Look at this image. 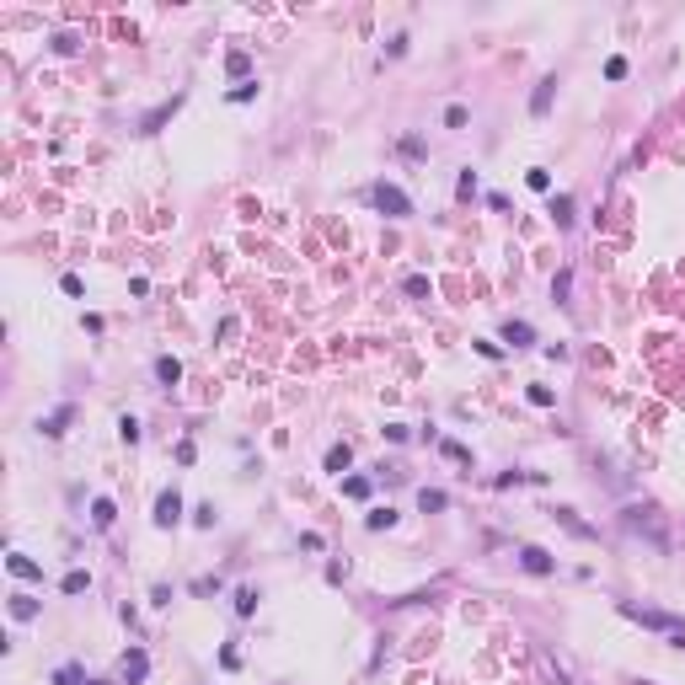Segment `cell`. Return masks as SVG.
<instances>
[{"label": "cell", "instance_id": "cell-1", "mask_svg": "<svg viewBox=\"0 0 685 685\" xmlns=\"http://www.w3.org/2000/svg\"><path fill=\"white\" fill-rule=\"evenodd\" d=\"M621 616H626V621H638V626H648V632H664L674 648H685V621H680V616L648 611V605H632V600H621Z\"/></svg>", "mask_w": 685, "mask_h": 685}, {"label": "cell", "instance_id": "cell-2", "mask_svg": "<svg viewBox=\"0 0 685 685\" xmlns=\"http://www.w3.org/2000/svg\"><path fill=\"white\" fill-rule=\"evenodd\" d=\"M621 525L632 530V536H648L653 546H659V552H669V536H664V525H659V509H642V504H632L621 514Z\"/></svg>", "mask_w": 685, "mask_h": 685}, {"label": "cell", "instance_id": "cell-3", "mask_svg": "<svg viewBox=\"0 0 685 685\" xmlns=\"http://www.w3.org/2000/svg\"><path fill=\"white\" fill-rule=\"evenodd\" d=\"M370 198H375V209H380V215H391V220L412 215V198L397 188V182H375V188H370Z\"/></svg>", "mask_w": 685, "mask_h": 685}, {"label": "cell", "instance_id": "cell-4", "mask_svg": "<svg viewBox=\"0 0 685 685\" xmlns=\"http://www.w3.org/2000/svg\"><path fill=\"white\" fill-rule=\"evenodd\" d=\"M177 519H182V498H177V493L166 487V493L156 498V525H161V530H171Z\"/></svg>", "mask_w": 685, "mask_h": 685}, {"label": "cell", "instance_id": "cell-5", "mask_svg": "<svg viewBox=\"0 0 685 685\" xmlns=\"http://www.w3.org/2000/svg\"><path fill=\"white\" fill-rule=\"evenodd\" d=\"M519 567H525V573H536V578H546V573H552V557H546L541 552V546H519Z\"/></svg>", "mask_w": 685, "mask_h": 685}, {"label": "cell", "instance_id": "cell-6", "mask_svg": "<svg viewBox=\"0 0 685 685\" xmlns=\"http://www.w3.org/2000/svg\"><path fill=\"white\" fill-rule=\"evenodd\" d=\"M552 519H557V525L567 530V536H578V541H594V536H600V530H594V525H584V519H578L573 509H557Z\"/></svg>", "mask_w": 685, "mask_h": 685}, {"label": "cell", "instance_id": "cell-7", "mask_svg": "<svg viewBox=\"0 0 685 685\" xmlns=\"http://www.w3.org/2000/svg\"><path fill=\"white\" fill-rule=\"evenodd\" d=\"M552 91H557V75H546V81L530 91V113H536V118H546V113H552Z\"/></svg>", "mask_w": 685, "mask_h": 685}, {"label": "cell", "instance_id": "cell-8", "mask_svg": "<svg viewBox=\"0 0 685 685\" xmlns=\"http://www.w3.org/2000/svg\"><path fill=\"white\" fill-rule=\"evenodd\" d=\"M70 418H75V407H70V402H64V407H54V412H48L43 423H38V429H43L48 439H60V434H64V423H70Z\"/></svg>", "mask_w": 685, "mask_h": 685}, {"label": "cell", "instance_id": "cell-9", "mask_svg": "<svg viewBox=\"0 0 685 685\" xmlns=\"http://www.w3.org/2000/svg\"><path fill=\"white\" fill-rule=\"evenodd\" d=\"M6 567H11L16 578H27V584H38V578H43V567H38L33 557H22V552H11V557H6Z\"/></svg>", "mask_w": 685, "mask_h": 685}, {"label": "cell", "instance_id": "cell-10", "mask_svg": "<svg viewBox=\"0 0 685 685\" xmlns=\"http://www.w3.org/2000/svg\"><path fill=\"white\" fill-rule=\"evenodd\" d=\"M177 108H182V96H171V102H161V108L150 113V118H145L140 129H145V134H156V129H161V123H166V118H171V113H177Z\"/></svg>", "mask_w": 685, "mask_h": 685}, {"label": "cell", "instance_id": "cell-11", "mask_svg": "<svg viewBox=\"0 0 685 685\" xmlns=\"http://www.w3.org/2000/svg\"><path fill=\"white\" fill-rule=\"evenodd\" d=\"M60 589L64 594H86V589H91V573H86V567H70V573L60 578Z\"/></svg>", "mask_w": 685, "mask_h": 685}, {"label": "cell", "instance_id": "cell-12", "mask_svg": "<svg viewBox=\"0 0 685 685\" xmlns=\"http://www.w3.org/2000/svg\"><path fill=\"white\" fill-rule=\"evenodd\" d=\"M418 509L423 514H439V509H450V498L439 493V487H418Z\"/></svg>", "mask_w": 685, "mask_h": 685}, {"label": "cell", "instance_id": "cell-13", "mask_svg": "<svg viewBox=\"0 0 685 685\" xmlns=\"http://www.w3.org/2000/svg\"><path fill=\"white\" fill-rule=\"evenodd\" d=\"M504 343H514V349H530V343H536L530 322H509V327H504Z\"/></svg>", "mask_w": 685, "mask_h": 685}, {"label": "cell", "instance_id": "cell-14", "mask_svg": "<svg viewBox=\"0 0 685 685\" xmlns=\"http://www.w3.org/2000/svg\"><path fill=\"white\" fill-rule=\"evenodd\" d=\"M145 669H150V659H145V653L134 648L129 659H123V680H129V685H140V680H145Z\"/></svg>", "mask_w": 685, "mask_h": 685}, {"label": "cell", "instance_id": "cell-15", "mask_svg": "<svg viewBox=\"0 0 685 685\" xmlns=\"http://www.w3.org/2000/svg\"><path fill=\"white\" fill-rule=\"evenodd\" d=\"M156 380H161V385H177V380H182V364L171 359V353H161V359H156Z\"/></svg>", "mask_w": 685, "mask_h": 685}, {"label": "cell", "instance_id": "cell-16", "mask_svg": "<svg viewBox=\"0 0 685 685\" xmlns=\"http://www.w3.org/2000/svg\"><path fill=\"white\" fill-rule=\"evenodd\" d=\"M113 519H118V509H113V498H96V504H91V525H96V530H108Z\"/></svg>", "mask_w": 685, "mask_h": 685}, {"label": "cell", "instance_id": "cell-17", "mask_svg": "<svg viewBox=\"0 0 685 685\" xmlns=\"http://www.w3.org/2000/svg\"><path fill=\"white\" fill-rule=\"evenodd\" d=\"M552 220H557V225H573V198H567V193H552Z\"/></svg>", "mask_w": 685, "mask_h": 685}, {"label": "cell", "instance_id": "cell-18", "mask_svg": "<svg viewBox=\"0 0 685 685\" xmlns=\"http://www.w3.org/2000/svg\"><path fill=\"white\" fill-rule=\"evenodd\" d=\"M33 616H38L33 594H11V621H33Z\"/></svg>", "mask_w": 685, "mask_h": 685}, {"label": "cell", "instance_id": "cell-19", "mask_svg": "<svg viewBox=\"0 0 685 685\" xmlns=\"http://www.w3.org/2000/svg\"><path fill=\"white\" fill-rule=\"evenodd\" d=\"M349 460H353V450H349V445H332V450H327V471H337V477L349 471Z\"/></svg>", "mask_w": 685, "mask_h": 685}, {"label": "cell", "instance_id": "cell-20", "mask_svg": "<svg viewBox=\"0 0 685 685\" xmlns=\"http://www.w3.org/2000/svg\"><path fill=\"white\" fill-rule=\"evenodd\" d=\"M225 70L236 75V81H241L247 70H252V60H247V48H230V54H225Z\"/></svg>", "mask_w": 685, "mask_h": 685}, {"label": "cell", "instance_id": "cell-21", "mask_svg": "<svg viewBox=\"0 0 685 685\" xmlns=\"http://www.w3.org/2000/svg\"><path fill=\"white\" fill-rule=\"evenodd\" d=\"M519 482H541V477H536V471H504V477H498L493 487L504 493V487H519Z\"/></svg>", "mask_w": 685, "mask_h": 685}, {"label": "cell", "instance_id": "cell-22", "mask_svg": "<svg viewBox=\"0 0 685 685\" xmlns=\"http://www.w3.org/2000/svg\"><path fill=\"white\" fill-rule=\"evenodd\" d=\"M525 182H530L536 193H552V171H546V166H530V171H525Z\"/></svg>", "mask_w": 685, "mask_h": 685}, {"label": "cell", "instance_id": "cell-23", "mask_svg": "<svg viewBox=\"0 0 685 685\" xmlns=\"http://www.w3.org/2000/svg\"><path fill=\"white\" fill-rule=\"evenodd\" d=\"M364 525H370V530H391V525H397V514H391V509H370Z\"/></svg>", "mask_w": 685, "mask_h": 685}, {"label": "cell", "instance_id": "cell-24", "mask_svg": "<svg viewBox=\"0 0 685 685\" xmlns=\"http://www.w3.org/2000/svg\"><path fill=\"white\" fill-rule=\"evenodd\" d=\"M439 450H445L450 460H460V466H471V450L460 445V439H439Z\"/></svg>", "mask_w": 685, "mask_h": 685}, {"label": "cell", "instance_id": "cell-25", "mask_svg": "<svg viewBox=\"0 0 685 685\" xmlns=\"http://www.w3.org/2000/svg\"><path fill=\"white\" fill-rule=\"evenodd\" d=\"M81 680H86L81 664H64V669H54V685H81Z\"/></svg>", "mask_w": 685, "mask_h": 685}, {"label": "cell", "instance_id": "cell-26", "mask_svg": "<svg viewBox=\"0 0 685 685\" xmlns=\"http://www.w3.org/2000/svg\"><path fill=\"white\" fill-rule=\"evenodd\" d=\"M402 289H407L412 300H429V278H423V273H407V284H402Z\"/></svg>", "mask_w": 685, "mask_h": 685}, {"label": "cell", "instance_id": "cell-27", "mask_svg": "<svg viewBox=\"0 0 685 685\" xmlns=\"http://www.w3.org/2000/svg\"><path fill=\"white\" fill-rule=\"evenodd\" d=\"M343 493L349 498H370V477H343Z\"/></svg>", "mask_w": 685, "mask_h": 685}, {"label": "cell", "instance_id": "cell-28", "mask_svg": "<svg viewBox=\"0 0 685 685\" xmlns=\"http://www.w3.org/2000/svg\"><path fill=\"white\" fill-rule=\"evenodd\" d=\"M257 611V589H236V616H252Z\"/></svg>", "mask_w": 685, "mask_h": 685}, {"label": "cell", "instance_id": "cell-29", "mask_svg": "<svg viewBox=\"0 0 685 685\" xmlns=\"http://www.w3.org/2000/svg\"><path fill=\"white\" fill-rule=\"evenodd\" d=\"M455 193H460V198H477V171H460V182H455Z\"/></svg>", "mask_w": 685, "mask_h": 685}, {"label": "cell", "instance_id": "cell-30", "mask_svg": "<svg viewBox=\"0 0 685 685\" xmlns=\"http://www.w3.org/2000/svg\"><path fill=\"white\" fill-rule=\"evenodd\" d=\"M118 434H123V445H140V423L134 418H118Z\"/></svg>", "mask_w": 685, "mask_h": 685}, {"label": "cell", "instance_id": "cell-31", "mask_svg": "<svg viewBox=\"0 0 685 685\" xmlns=\"http://www.w3.org/2000/svg\"><path fill=\"white\" fill-rule=\"evenodd\" d=\"M445 123H450V129H466V108H460V102H450V108H445Z\"/></svg>", "mask_w": 685, "mask_h": 685}, {"label": "cell", "instance_id": "cell-32", "mask_svg": "<svg viewBox=\"0 0 685 685\" xmlns=\"http://www.w3.org/2000/svg\"><path fill=\"white\" fill-rule=\"evenodd\" d=\"M567 289H573V273H567V268H562V273L552 278V295H557V300H567Z\"/></svg>", "mask_w": 685, "mask_h": 685}, {"label": "cell", "instance_id": "cell-33", "mask_svg": "<svg viewBox=\"0 0 685 685\" xmlns=\"http://www.w3.org/2000/svg\"><path fill=\"white\" fill-rule=\"evenodd\" d=\"M530 402H536V407H552L557 397H552V385H530Z\"/></svg>", "mask_w": 685, "mask_h": 685}, {"label": "cell", "instance_id": "cell-34", "mask_svg": "<svg viewBox=\"0 0 685 685\" xmlns=\"http://www.w3.org/2000/svg\"><path fill=\"white\" fill-rule=\"evenodd\" d=\"M252 96H257V81H241L236 91H230V102H252Z\"/></svg>", "mask_w": 685, "mask_h": 685}, {"label": "cell", "instance_id": "cell-35", "mask_svg": "<svg viewBox=\"0 0 685 685\" xmlns=\"http://www.w3.org/2000/svg\"><path fill=\"white\" fill-rule=\"evenodd\" d=\"M385 54H391V60H402V54H407V33L391 38V43H385Z\"/></svg>", "mask_w": 685, "mask_h": 685}, {"label": "cell", "instance_id": "cell-36", "mask_svg": "<svg viewBox=\"0 0 685 685\" xmlns=\"http://www.w3.org/2000/svg\"><path fill=\"white\" fill-rule=\"evenodd\" d=\"M605 75H611V81H621V75H626V60H621V54H616V60H605Z\"/></svg>", "mask_w": 685, "mask_h": 685}, {"label": "cell", "instance_id": "cell-37", "mask_svg": "<svg viewBox=\"0 0 685 685\" xmlns=\"http://www.w3.org/2000/svg\"><path fill=\"white\" fill-rule=\"evenodd\" d=\"M86 685H96V680H86Z\"/></svg>", "mask_w": 685, "mask_h": 685}]
</instances>
